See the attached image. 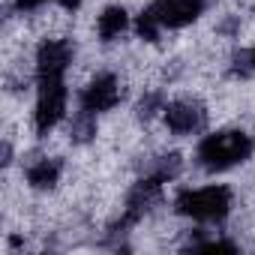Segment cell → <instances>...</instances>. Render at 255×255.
Instances as JSON below:
<instances>
[{
	"instance_id": "obj_7",
	"label": "cell",
	"mask_w": 255,
	"mask_h": 255,
	"mask_svg": "<svg viewBox=\"0 0 255 255\" xmlns=\"http://www.w3.org/2000/svg\"><path fill=\"white\" fill-rule=\"evenodd\" d=\"M165 123L171 132L186 135V132H195L204 126V111L195 102H171L165 108Z\"/></svg>"
},
{
	"instance_id": "obj_4",
	"label": "cell",
	"mask_w": 255,
	"mask_h": 255,
	"mask_svg": "<svg viewBox=\"0 0 255 255\" xmlns=\"http://www.w3.org/2000/svg\"><path fill=\"white\" fill-rule=\"evenodd\" d=\"M201 12H204V0H156L150 9H144V15L156 21L159 27L192 24Z\"/></svg>"
},
{
	"instance_id": "obj_10",
	"label": "cell",
	"mask_w": 255,
	"mask_h": 255,
	"mask_svg": "<svg viewBox=\"0 0 255 255\" xmlns=\"http://www.w3.org/2000/svg\"><path fill=\"white\" fill-rule=\"evenodd\" d=\"M18 3V9H36V6H42L45 0H15Z\"/></svg>"
},
{
	"instance_id": "obj_6",
	"label": "cell",
	"mask_w": 255,
	"mask_h": 255,
	"mask_svg": "<svg viewBox=\"0 0 255 255\" xmlns=\"http://www.w3.org/2000/svg\"><path fill=\"white\" fill-rule=\"evenodd\" d=\"M120 99V87H117V78L114 75H96L84 93H81V108L87 114H96V111H108L114 108Z\"/></svg>"
},
{
	"instance_id": "obj_3",
	"label": "cell",
	"mask_w": 255,
	"mask_h": 255,
	"mask_svg": "<svg viewBox=\"0 0 255 255\" xmlns=\"http://www.w3.org/2000/svg\"><path fill=\"white\" fill-rule=\"evenodd\" d=\"M66 111V87L63 78L54 81H39V99H36V129L48 132L63 120Z\"/></svg>"
},
{
	"instance_id": "obj_5",
	"label": "cell",
	"mask_w": 255,
	"mask_h": 255,
	"mask_svg": "<svg viewBox=\"0 0 255 255\" xmlns=\"http://www.w3.org/2000/svg\"><path fill=\"white\" fill-rule=\"evenodd\" d=\"M69 60H72L69 42H63V39H48V42H42V48H39V54H36V75H39V81L63 78Z\"/></svg>"
},
{
	"instance_id": "obj_8",
	"label": "cell",
	"mask_w": 255,
	"mask_h": 255,
	"mask_svg": "<svg viewBox=\"0 0 255 255\" xmlns=\"http://www.w3.org/2000/svg\"><path fill=\"white\" fill-rule=\"evenodd\" d=\"M126 9H120V6H108L102 15H99V36L108 42V39H114V36H120L123 30H126Z\"/></svg>"
},
{
	"instance_id": "obj_12",
	"label": "cell",
	"mask_w": 255,
	"mask_h": 255,
	"mask_svg": "<svg viewBox=\"0 0 255 255\" xmlns=\"http://www.w3.org/2000/svg\"><path fill=\"white\" fill-rule=\"evenodd\" d=\"M252 63H255V51H252Z\"/></svg>"
},
{
	"instance_id": "obj_9",
	"label": "cell",
	"mask_w": 255,
	"mask_h": 255,
	"mask_svg": "<svg viewBox=\"0 0 255 255\" xmlns=\"http://www.w3.org/2000/svg\"><path fill=\"white\" fill-rule=\"evenodd\" d=\"M57 174H60V165H57L54 159H42V162H36V165L27 168V180H30L33 186H39V189L51 186V183L57 180Z\"/></svg>"
},
{
	"instance_id": "obj_11",
	"label": "cell",
	"mask_w": 255,
	"mask_h": 255,
	"mask_svg": "<svg viewBox=\"0 0 255 255\" xmlns=\"http://www.w3.org/2000/svg\"><path fill=\"white\" fill-rule=\"evenodd\" d=\"M63 6H66V9H72V6H78V0H63Z\"/></svg>"
},
{
	"instance_id": "obj_2",
	"label": "cell",
	"mask_w": 255,
	"mask_h": 255,
	"mask_svg": "<svg viewBox=\"0 0 255 255\" xmlns=\"http://www.w3.org/2000/svg\"><path fill=\"white\" fill-rule=\"evenodd\" d=\"M231 207V189L228 186H201V189H186L180 192L177 198V210L192 216V219H201V222H210V219H222Z\"/></svg>"
},
{
	"instance_id": "obj_1",
	"label": "cell",
	"mask_w": 255,
	"mask_h": 255,
	"mask_svg": "<svg viewBox=\"0 0 255 255\" xmlns=\"http://www.w3.org/2000/svg\"><path fill=\"white\" fill-rule=\"evenodd\" d=\"M249 153H252V138H249L246 132H237V129L207 135V138L198 144V159H201V165L210 168V171L231 168V165L243 162Z\"/></svg>"
}]
</instances>
